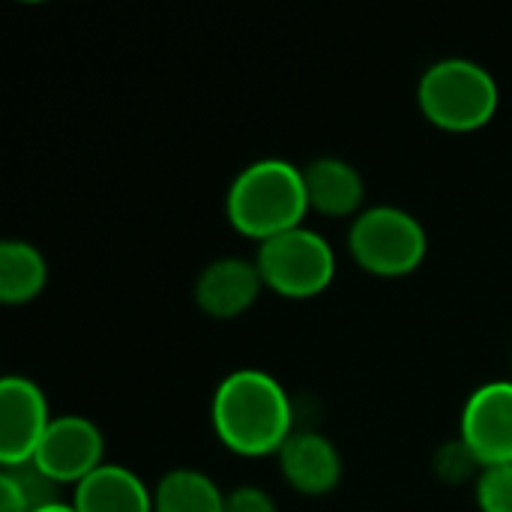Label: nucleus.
I'll list each match as a JSON object with an SVG mask.
<instances>
[{
    "instance_id": "obj_1",
    "label": "nucleus",
    "mask_w": 512,
    "mask_h": 512,
    "mask_svg": "<svg viewBox=\"0 0 512 512\" xmlns=\"http://www.w3.org/2000/svg\"><path fill=\"white\" fill-rule=\"evenodd\" d=\"M213 432L237 456H279L294 435V408L285 387L258 369L231 372L213 393Z\"/></svg>"
},
{
    "instance_id": "obj_2",
    "label": "nucleus",
    "mask_w": 512,
    "mask_h": 512,
    "mask_svg": "<svg viewBox=\"0 0 512 512\" xmlns=\"http://www.w3.org/2000/svg\"><path fill=\"white\" fill-rule=\"evenodd\" d=\"M225 213L237 234L261 243L300 228L309 213L303 168L285 159L246 165L228 189Z\"/></svg>"
},
{
    "instance_id": "obj_3",
    "label": "nucleus",
    "mask_w": 512,
    "mask_h": 512,
    "mask_svg": "<svg viewBox=\"0 0 512 512\" xmlns=\"http://www.w3.org/2000/svg\"><path fill=\"white\" fill-rule=\"evenodd\" d=\"M417 102L432 126L444 132H477L495 117L501 93L486 66L465 57H450L423 72Z\"/></svg>"
},
{
    "instance_id": "obj_4",
    "label": "nucleus",
    "mask_w": 512,
    "mask_h": 512,
    "mask_svg": "<svg viewBox=\"0 0 512 512\" xmlns=\"http://www.w3.org/2000/svg\"><path fill=\"white\" fill-rule=\"evenodd\" d=\"M351 258L372 276L399 279L414 273L429 249L426 231L402 207H369L348 231Z\"/></svg>"
},
{
    "instance_id": "obj_5",
    "label": "nucleus",
    "mask_w": 512,
    "mask_h": 512,
    "mask_svg": "<svg viewBox=\"0 0 512 512\" xmlns=\"http://www.w3.org/2000/svg\"><path fill=\"white\" fill-rule=\"evenodd\" d=\"M258 273L264 288L288 300H309L330 288L336 276V255L330 243L309 228L285 231L258 249Z\"/></svg>"
},
{
    "instance_id": "obj_6",
    "label": "nucleus",
    "mask_w": 512,
    "mask_h": 512,
    "mask_svg": "<svg viewBox=\"0 0 512 512\" xmlns=\"http://www.w3.org/2000/svg\"><path fill=\"white\" fill-rule=\"evenodd\" d=\"M105 438L87 417H54L45 438L36 447L33 465L57 486H78L96 468H102Z\"/></svg>"
},
{
    "instance_id": "obj_7",
    "label": "nucleus",
    "mask_w": 512,
    "mask_h": 512,
    "mask_svg": "<svg viewBox=\"0 0 512 512\" xmlns=\"http://www.w3.org/2000/svg\"><path fill=\"white\" fill-rule=\"evenodd\" d=\"M48 426V399L39 384L21 375H6L0 381V465L21 468L33 462Z\"/></svg>"
},
{
    "instance_id": "obj_8",
    "label": "nucleus",
    "mask_w": 512,
    "mask_h": 512,
    "mask_svg": "<svg viewBox=\"0 0 512 512\" xmlns=\"http://www.w3.org/2000/svg\"><path fill=\"white\" fill-rule=\"evenodd\" d=\"M462 441L486 468L512 465V381L483 384L462 411Z\"/></svg>"
},
{
    "instance_id": "obj_9",
    "label": "nucleus",
    "mask_w": 512,
    "mask_h": 512,
    "mask_svg": "<svg viewBox=\"0 0 512 512\" xmlns=\"http://www.w3.org/2000/svg\"><path fill=\"white\" fill-rule=\"evenodd\" d=\"M261 291H264V279L255 261L219 258L201 270L195 282V303L207 318L231 321L246 315Z\"/></svg>"
},
{
    "instance_id": "obj_10",
    "label": "nucleus",
    "mask_w": 512,
    "mask_h": 512,
    "mask_svg": "<svg viewBox=\"0 0 512 512\" xmlns=\"http://www.w3.org/2000/svg\"><path fill=\"white\" fill-rule=\"evenodd\" d=\"M279 468L288 486L300 495H327L342 480V456L321 432H294L279 450Z\"/></svg>"
},
{
    "instance_id": "obj_11",
    "label": "nucleus",
    "mask_w": 512,
    "mask_h": 512,
    "mask_svg": "<svg viewBox=\"0 0 512 512\" xmlns=\"http://www.w3.org/2000/svg\"><path fill=\"white\" fill-rule=\"evenodd\" d=\"M303 180H306L309 210L330 216V219L354 216L366 195V183L360 171L351 162L336 159V156H321L309 162L303 168Z\"/></svg>"
},
{
    "instance_id": "obj_12",
    "label": "nucleus",
    "mask_w": 512,
    "mask_h": 512,
    "mask_svg": "<svg viewBox=\"0 0 512 512\" xmlns=\"http://www.w3.org/2000/svg\"><path fill=\"white\" fill-rule=\"evenodd\" d=\"M75 512H153V492L138 474L120 465H102L75 486Z\"/></svg>"
},
{
    "instance_id": "obj_13",
    "label": "nucleus",
    "mask_w": 512,
    "mask_h": 512,
    "mask_svg": "<svg viewBox=\"0 0 512 512\" xmlns=\"http://www.w3.org/2000/svg\"><path fill=\"white\" fill-rule=\"evenodd\" d=\"M48 282V264L42 252L27 240L0 243V300L6 306L30 303Z\"/></svg>"
},
{
    "instance_id": "obj_14",
    "label": "nucleus",
    "mask_w": 512,
    "mask_h": 512,
    "mask_svg": "<svg viewBox=\"0 0 512 512\" xmlns=\"http://www.w3.org/2000/svg\"><path fill=\"white\" fill-rule=\"evenodd\" d=\"M153 512H225V495L207 474L177 468L153 489Z\"/></svg>"
},
{
    "instance_id": "obj_15",
    "label": "nucleus",
    "mask_w": 512,
    "mask_h": 512,
    "mask_svg": "<svg viewBox=\"0 0 512 512\" xmlns=\"http://www.w3.org/2000/svg\"><path fill=\"white\" fill-rule=\"evenodd\" d=\"M480 512H512V465L486 468L477 480Z\"/></svg>"
},
{
    "instance_id": "obj_16",
    "label": "nucleus",
    "mask_w": 512,
    "mask_h": 512,
    "mask_svg": "<svg viewBox=\"0 0 512 512\" xmlns=\"http://www.w3.org/2000/svg\"><path fill=\"white\" fill-rule=\"evenodd\" d=\"M435 471L444 483H465L471 480L477 471H483V465L474 459V453L465 447V441H453L447 447H441V453L435 456Z\"/></svg>"
},
{
    "instance_id": "obj_17",
    "label": "nucleus",
    "mask_w": 512,
    "mask_h": 512,
    "mask_svg": "<svg viewBox=\"0 0 512 512\" xmlns=\"http://www.w3.org/2000/svg\"><path fill=\"white\" fill-rule=\"evenodd\" d=\"M225 512H276V504L264 489L243 486L225 495Z\"/></svg>"
},
{
    "instance_id": "obj_18",
    "label": "nucleus",
    "mask_w": 512,
    "mask_h": 512,
    "mask_svg": "<svg viewBox=\"0 0 512 512\" xmlns=\"http://www.w3.org/2000/svg\"><path fill=\"white\" fill-rule=\"evenodd\" d=\"M0 512H33L30 498L24 495V489L9 471L0 474Z\"/></svg>"
},
{
    "instance_id": "obj_19",
    "label": "nucleus",
    "mask_w": 512,
    "mask_h": 512,
    "mask_svg": "<svg viewBox=\"0 0 512 512\" xmlns=\"http://www.w3.org/2000/svg\"><path fill=\"white\" fill-rule=\"evenodd\" d=\"M33 512H75V507L72 504H48V507H39V510H33Z\"/></svg>"
}]
</instances>
